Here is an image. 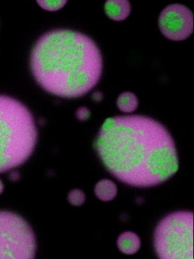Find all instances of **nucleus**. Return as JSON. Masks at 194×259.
<instances>
[{"instance_id":"6","label":"nucleus","mask_w":194,"mask_h":259,"mask_svg":"<svg viewBox=\"0 0 194 259\" xmlns=\"http://www.w3.org/2000/svg\"><path fill=\"white\" fill-rule=\"evenodd\" d=\"M159 25L165 37L180 41L189 37L193 31V15L184 6L172 4L161 13Z\"/></svg>"},{"instance_id":"16","label":"nucleus","mask_w":194,"mask_h":259,"mask_svg":"<svg viewBox=\"0 0 194 259\" xmlns=\"http://www.w3.org/2000/svg\"><path fill=\"white\" fill-rule=\"evenodd\" d=\"M3 190H4V185H3V182L0 180V195L3 192Z\"/></svg>"},{"instance_id":"2","label":"nucleus","mask_w":194,"mask_h":259,"mask_svg":"<svg viewBox=\"0 0 194 259\" xmlns=\"http://www.w3.org/2000/svg\"><path fill=\"white\" fill-rule=\"evenodd\" d=\"M32 73L48 93L65 98L83 96L101 78L103 58L85 34L58 29L43 34L30 57Z\"/></svg>"},{"instance_id":"13","label":"nucleus","mask_w":194,"mask_h":259,"mask_svg":"<svg viewBox=\"0 0 194 259\" xmlns=\"http://www.w3.org/2000/svg\"><path fill=\"white\" fill-rule=\"evenodd\" d=\"M76 116L77 119L80 121H86L89 119L90 116V111L89 109L86 107H80L78 110L76 112Z\"/></svg>"},{"instance_id":"8","label":"nucleus","mask_w":194,"mask_h":259,"mask_svg":"<svg viewBox=\"0 0 194 259\" xmlns=\"http://www.w3.org/2000/svg\"><path fill=\"white\" fill-rule=\"evenodd\" d=\"M117 245L121 252L126 254H133L140 248V239L133 232H125L120 235Z\"/></svg>"},{"instance_id":"14","label":"nucleus","mask_w":194,"mask_h":259,"mask_svg":"<svg viewBox=\"0 0 194 259\" xmlns=\"http://www.w3.org/2000/svg\"><path fill=\"white\" fill-rule=\"evenodd\" d=\"M92 98L94 101H95V102H100V101H101L102 100H103V93L100 92H94V93L92 94Z\"/></svg>"},{"instance_id":"15","label":"nucleus","mask_w":194,"mask_h":259,"mask_svg":"<svg viewBox=\"0 0 194 259\" xmlns=\"http://www.w3.org/2000/svg\"><path fill=\"white\" fill-rule=\"evenodd\" d=\"M16 174H17L16 172H13V174H11V177H10L11 180H18V175L16 176V177H15V175H16Z\"/></svg>"},{"instance_id":"10","label":"nucleus","mask_w":194,"mask_h":259,"mask_svg":"<svg viewBox=\"0 0 194 259\" xmlns=\"http://www.w3.org/2000/svg\"><path fill=\"white\" fill-rule=\"evenodd\" d=\"M117 106L118 109L124 113H132L137 108V98L131 92H124L118 97Z\"/></svg>"},{"instance_id":"3","label":"nucleus","mask_w":194,"mask_h":259,"mask_svg":"<svg viewBox=\"0 0 194 259\" xmlns=\"http://www.w3.org/2000/svg\"><path fill=\"white\" fill-rule=\"evenodd\" d=\"M37 142V130L30 110L20 101L0 95V172L24 163Z\"/></svg>"},{"instance_id":"9","label":"nucleus","mask_w":194,"mask_h":259,"mask_svg":"<svg viewBox=\"0 0 194 259\" xmlns=\"http://www.w3.org/2000/svg\"><path fill=\"white\" fill-rule=\"evenodd\" d=\"M116 185L109 180H102L95 186V194L99 199L103 201H109L116 197Z\"/></svg>"},{"instance_id":"1","label":"nucleus","mask_w":194,"mask_h":259,"mask_svg":"<svg viewBox=\"0 0 194 259\" xmlns=\"http://www.w3.org/2000/svg\"><path fill=\"white\" fill-rule=\"evenodd\" d=\"M94 148L106 169L130 186H157L178 169L171 134L162 124L147 116L108 118L97 135Z\"/></svg>"},{"instance_id":"11","label":"nucleus","mask_w":194,"mask_h":259,"mask_svg":"<svg viewBox=\"0 0 194 259\" xmlns=\"http://www.w3.org/2000/svg\"><path fill=\"white\" fill-rule=\"evenodd\" d=\"M68 201L74 206H80L85 202V194L80 189H74L68 193Z\"/></svg>"},{"instance_id":"12","label":"nucleus","mask_w":194,"mask_h":259,"mask_svg":"<svg viewBox=\"0 0 194 259\" xmlns=\"http://www.w3.org/2000/svg\"><path fill=\"white\" fill-rule=\"evenodd\" d=\"M37 4L46 11L55 12L66 5L67 1H37Z\"/></svg>"},{"instance_id":"4","label":"nucleus","mask_w":194,"mask_h":259,"mask_svg":"<svg viewBox=\"0 0 194 259\" xmlns=\"http://www.w3.org/2000/svg\"><path fill=\"white\" fill-rule=\"evenodd\" d=\"M154 247L159 258H193L192 212H174L162 219L155 230Z\"/></svg>"},{"instance_id":"7","label":"nucleus","mask_w":194,"mask_h":259,"mask_svg":"<svg viewBox=\"0 0 194 259\" xmlns=\"http://www.w3.org/2000/svg\"><path fill=\"white\" fill-rule=\"evenodd\" d=\"M105 12L109 19L116 22H121L127 19L130 15V3L124 0L107 1L105 4Z\"/></svg>"},{"instance_id":"5","label":"nucleus","mask_w":194,"mask_h":259,"mask_svg":"<svg viewBox=\"0 0 194 259\" xmlns=\"http://www.w3.org/2000/svg\"><path fill=\"white\" fill-rule=\"evenodd\" d=\"M36 238L21 217L0 211V259H31L35 257Z\"/></svg>"}]
</instances>
